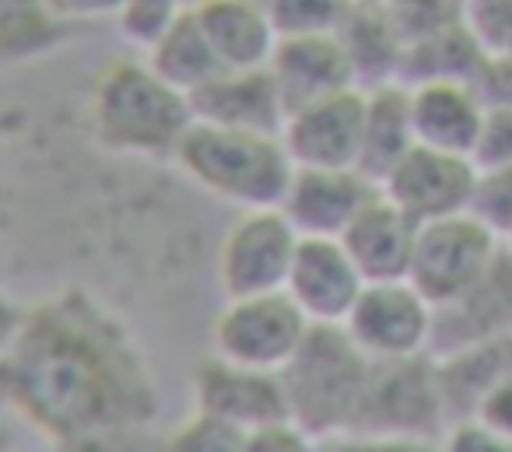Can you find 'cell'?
I'll use <instances>...</instances> for the list:
<instances>
[{"instance_id": "30", "label": "cell", "mask_w": 512, "mask_h": 452, "mask_svg": "<svg viewBox=\"0 0 512 452\" xmlns=\"http://www.w3.org/2000/svg\"><path fill=\"white\" fill-rule=\"evenodd\" d=\"M179 11H186V0H127V8H123L116 25H120V32L130 43L144 50Z\"/></svg>"}, {"instance_id": "6", "label": "cell", "mask_w": 512, "mask_h": 452, "mask_svg": "<svg viewBox=\"0 0 512 452\" xmlns=\"http://www.w3.org/2000/svg\"><path fill=\"white\" fill-rule=\"evenodd\" d=\"M309 330L313 323L285 291L225 298L211 323V354L260 372H281Z\"/></svg>"}, {"instance_id": "14", "label": "cell", "mask_w": 512, "mask_h": 452, "mask_svg": "<svg viewBox=\"0 0 512 452\" xmlns=\"http://www.w3.org/2000/svg\"><path fill=\"white\" fill-rule=\"evenodd\" d=\"M365 277L341 239H302L288 270L285 295L306 312L313 326H341L355 309Z\"/></svg>"}, {"instance_id": "22", "label": "cell", "mask_w": 512, "mask_h": 452, "mask_svg": "<svg viewBox=\"0 0 512 452\" xmlns=\"http://www.w3.org/2000/svg\"><path fill=\"white\" fill-rule=\"evenodd\" d=\"M414 123H411V88L404 81L365 88V134L358 169L383 183V176L414 148Z\"/></svg>"}, {"instance_id": "11", "label": "cell", "mask_w": 512, "mask_h": 452, "mask_svg": "<svg viewBox=\"0 0 512 452\" xmlns=\"http://www.w3.org/2000/svg\"><path fill=\"white\" fill-rule=\"evenodd\" d=\"M365 134V88L327 95L285 116L281 141L295 169H358Z\"/></svg>"}, {"instance_id": "15", "label": "cell", "mask_w": 512, "mask_h": 452, "mask_svg": "<svg viewBox=\"0 0 512 452\" xmlns=\"http://www.w3.org/2000/svg\"><path fill=\"white\" fill-rule=\"evenodd\" d=\"M407 88H411L414 141L449 155L474 158L488 113L481 88L467 78H428Z\"/></svg>"}, {"instance_id": "5", "label": "cell", "mask_w": 512, "mask_h": 452, "mask_svg": "<svg viewBox=\"0 0 512 452\" xmlns=\"http://www.w3.org/2000/svg\"><path fill=\"white\" fill-rule=\"evenodd\" d=\"M446 428L449 407L432 354L404 361H372L362 407H358L351 431L439 442Z\"/></svg>"}, {"instance_id": "42", "label": "cell", "mask_w": 512, "mask_h": 452, "mask_svg": "<svg viewBox=\"0 0 512 452\" xmlns=\"http://www.w3.org/2000/svg\"><path fill=\"white\" fill-rule=\"evenodd\" d=\"M509 246H512V235H509Z\"/></svg>"}, {"instance_id": "7", "label": "cell", "mask_w": 512, "mask_h": 452, "mask_svg": "<svg viewBox=\"0 0 512 452\" xmlns=\"http://www.w3.org/2000/svg\"><path fill=\"white\" fill-rule=\"evenodd\" d=\"M505 242L474 214H456L418 228L407 281L435 305V312L460 302L491 270Z\"/></svg>"}, {"instance_id": "31", "label": "cell", "mask_w": 512, "mask_h": 452, "mask_svg": "<svg viewBox=\"0 0 512 452\" xmlns=\"http://www.w3.org/2000/svg\"><path fill=\"white\" fill-rule=\"evenodd\" d=\"M477 169H498L512 165V102H488L484 127L474 148Z\"/></svg>"}, {"instance_id": "25", "label": "cell", "mask_w": 512, "mask_h": 452, "mask_svg": "<svg viewBox=\"0 0 512 452\" xmlns=\"http://www.w3.org/2000/svg\"><path fill=\"white\" fill-rule=\"evenodd\" d=\"M57 0H0V67H22L50 57L67 39Z\"/></svg>"}, {"instance_id": "12", "label": "cell", "mask_w": 512, "mask_h": 452, "mask_svg": "<svg viewBox=\"0 0 512 452\" xmlns=\"http://www.w3.org/2000/svg\"><path fill=\"white\" fill-rule=\"evenodd\" d=\"M193 410L218 417L239 431H256L267 424L292 421L288 417L285 386L281 372H260V368L235 365L218 354H207L193 368Z\"/></svg>"}, {"instance_id": "18", "label": "cell", "mask_w": 512, "mask_h": 452, "mask_svg": "<svg viewBox=\"0 0 512 452\" xmlns=\"http://www.w3.org/2000/svg\"><path fill=\"white\" fill-rule=\"evenodd\" d=\"M193 120L214 123L249 134H278L285 127L288 106L271 71H221L211 85L190 95Z\"/></svg>"}, {"instance_id": "4", "label": "cell", "mask_w": 512, "mask_h": 452, "mask_svg": "<svg viewBox=\"0 0 512 452\" xmlns=\"http://www.w3.org/2000/svg\"><path fill=\"white\" fill-rule=\"evenodd\" d=\"M372 361L355 347L344 326H313L295 358L281 368L288 417L327 442L355 428Z\"/></svg>"}, {"instance_id": "1", "label": "cell", "mask_w": 512, "mask_h": 452, "mask_svg": "<svg viewBox=\"0 0 512 452\" xmlns=\"http://www.w3.org/2000/svg\"><path fill=\"white\" fill-rule=\"evenodd\" d=\"M0 407L57 452H141L158 389L127 323L95 295L67 288L25 309L0 361Z\"/></svg>"}, {"instance_id": "19", "label": "cell", "mask_w": 512, "mask_h": 452, "mask_svg": "<svg viewBox=\"0 0 512 452\" xmlns=\"http://www.w3.org/2000/svg\"><path fill=\"white\" fill-rule=\"evenodd\" d=\"M418 221H411L397 204L383 197V190L362 207L355 221L344 228L341 246L355 260L365 284L376 281H407L418 246Z\"/></svg>"}, {"instance_id": "8", "label": "cell", "mask_w": 512, "mask_h": 452, "mask_svg": "<svg viewBox=\"0 0 512 452\" xmlns=\"http://www.w3.org/2000/svg\"><path fill=\"white\" fill-rule=\"evenodd\" d=\"M302 235L285 218L281 207H256L239 211V218L225 228L218 242L214 277L225 298L271 295L285 291L295 249Z\"/></svg>"}, {"instance_id": "10", "label": "cell", "mask_w": 512, "mask_h": 452, "mask_svg": "<svg viewBox=\"0 0 512 452\" xmlns=\"http://www.w3.org/2000/svg\"><path fill=\"white\" fill-rule=\"evenodd\" d=\"M477 169L474 158L435 151L425 144H414L397 165L383 176L379 190L390 204H397L418 225H432L442 218L467 214L474 204L477 190Z\"/></svg>"}, {"instance_id": "26", "label": "cell", "mask_w": 512, "mask_h": 452, "mask_svg": "<svg viewBox=\"0 0 512 452\" xmlns=\"http://www.w3.org/2000/svg\"><path fill=\"white\" fill-rule=\"evenodd\" d=\"M355 4L358 0H271L267 11L281 36H320L341 29Z\"/></svg>"}, {"instance_id": "16", "label": "cell", "mask_w": 512, "mask_h": 452, "mask_svg": "<svg viewBox=\"0 0 512 452\" xmlns=\"http://www.w3.org/2000/svg\"><path fill=\"white\" fill-rule=\"evenodd\" d=\"M267 71L278 81V92L285 99L288 113L309 106V102L327 99V95L358 88L355 67H351V57L337 32L281 36Z\"/></svg>"}, {"instance_id": "17", "label": "cell", "mask_w": 512, "mask_h": 452, "mask_svg": "<svg viewBox=\"0 0 512 452\" xmlns=\"http://www.w3.org/2000/svg\"><path fill=\"white\" fill-rule=\"evenodd\" d=\"M512 337V246L505 242L491 270L460 298L435 312L432 354H449L481 340Z\"/></svg>"}, {"instance_id": "37", "label": "cell", "mask_w": 512, "mask_h": 452, "mask_svg": "<svg viewBox=\"0 0 512 452\" xmlns=\"http://www.w3.org/2000/svg\"><path fill=\"white\" fill-rule=\"evenodd\" d=\"M22 319H25V305H18L8 291L0 288V361H4V354L15 344L18 330H22Z\"/></svg>"}, {"instance_id": "23", "label": "cell", "mask_w": 512, "mask_h": 452, "mask_svg": "<svg viewBox=\"0 0 512 452\" xmlns=\"http://www.w3.org/2000/svg\"><path fill=\"white\" fill-rule=\"evenodd\" d=\"M144 60L151 64V71L158 78H165L172 88H179L183 95L200 92L204 85H211L225 67L214 57L211 43H207L200 18L193 8L179 11L148 46H144Z\"/></svg>"}, {"instance_id": "41", "label": "cell", "mask_w": 512, "mask_h": 452, "mask_svg": "<svg viewBox=\"0 0 512 452\" xmlns=\"http://www.w3.org/2000/svg\"><path fill=\"white\" fill-rule=\"evenodd\" d=\"M256 4H264V8H267V4H271V0H256Z\"/></svg>"}, {"instance_id": "27", "label": "cell", "mask_w": 512, "mask_h": 452, "mask_svg": "<svg viewBox=\"0 0 512 452\" xmlns=\"http://www.w3.org/2000/svg\"><path fill=\"white\" fill-rule=\"evenodd\" d=\"M158 452H246V431L232 428L204 410H193L162 438Z\"/></svg>"}, {"instance_id": "21", "label": "cell", "mask_w": 512, "mask_h": 452, "mask_svg": "<svg viewBox=\"0 0 512 452\" xmlns=\"http://www.w3.org/2000/svg\"><path fill=\"white\" fill-rule=\"evenodd\" d=\"M337 36H341L344 50L351 57L358 88H376L386 85V81H400L407 39L390 8L355 4L351 15L344 18V25L337 29Z\"/></svg>"}, {"instance_id": "33", "label": "cell", "mask_w": 512, "mask_h": 452, "mask_svg": "<svg viewBox=\"0 0 512 452\" xmlns=\"http://www.w3.org/2000/svg\"><path fill=\"white\" fill-rule=\"evenodd\" d=\"M320 452H439L432 438H397V435H369V431H344L327 442Z\"/></svg>"}, {"instance_id": "40", "label": "cell", "mask_w": 512, "mask_h": 452, "mask_svg": "<svg viewBox=\"0 0 512 452\" xmlns=\"http://www.w3.org/2000/svg\"><path fill=\"white\" fill-rule=\"evenodd\" d=\"M200 4H211V0H186V8H200Z\"/></svg>"}, {"instance_id": "36", "label": "cell", "mask_w": 512, "mask_h": 452, "mask_svg": "<svg viewBox=\"0 0 512 452\" xmlns=\"http://www.w3.org/2000/svg\"><path fill=\"white\" fill-rule=\"evenodd\" d=\"M57 8L67 22H102V18L120 22L127 0H57Z\"/></svg>"}, {"instance_id": "9", "label": "cell", "mask_w": 512, "mask_h": 452, "mask_svg": "<svg viewBox=\"0 0 512 452\" xmlns=\"http://www.w3.org/2000/svg\"><path fill=\"white\" fill-rule=\"evenodd\" d=\"M344 330L369 361H404L432 354L435 305L411 281L365 284Z\"/></svg>"}, {"instance_id": "20", "label": "cell", "mask_w": 512, "mask_h": 452, "mask_svg": "<svg viewBox=\"0 0 512 452\" xmlns=\"http://www.w3.org/2000/svg\"><path fill=\"white\" fill-rule=\"evenodd\" d=\"M225 71H264L278 50V25L256 0H211L193 8Z\"/></svg>"}, {"instance_id": "38", "label": "cell", "mask_w": 512, "mask_h": 452, "mask_svg": "<svg viewBox=\"0 0 512 452\" xmlns=\"http://www.w3.org/2000/svg\"><path fill=\"white\" fill-rule=\"evenodd\" d=\"M358 4H376V8H397L400 0H358Z\"/></svg>"}, {"instance_id": "29", "label": "cell", "mask_w": 512, "mask_h": 452, "mask_svg": "<svg viewBox=\"0 0 512 452\" xmlns=\"http://www.w3.org/2000/svg\"><path fill=\"white\" fill-rule=\"evenodd\" d=\"M463 18L484 57H512V0H463Z\"/></svg>"}, {"instance_id": "34", "label": "cell", "mask_w": 512, "mask_h": 452, "mask_svg": "<svg viewBox=\"0 0 512 452\" xmlns=\"http://www.w3.org/2000/svg\"><path fill=\"white\" fill-rule=\"evenodd\" d=\"M246 452H320V438L302 431L295 421H278L249 431Z\"/></svg>"}, {"instance_id": "28", "label": "cell", "mask_w": 512, "mask_h": 452, "mask_svg": "<svg viewBox=\"0 0 512 452\" xmlns=\"http://www.w3.org/2000/svg\"><path fill=\"white\" fill-rule=\"evenodd\" d=\"M470 214L481 218L502 242H509V235H512V165L481 169Z\"/></svg>"}, {"instance_id": "35", "label": "cell", "mask_w": 512, "mask_h": 452, "mask_svg": "<svg viewBox=\"0 0 512 452\" xmlns=\"http://www.w3.org/2000/svg\"><path fill=\"white\" fill-rule=\"evenodd\" d=\"M474 417H481L484 424H491L495 431L512 438V375H505V379L484 396L481 407L474 410Z\"/></svg>"}, {"instance_id": "2", "label": "cell", "mask_w": 512, "mask_h": 452, "mask_svg": "<svg viewBox=\"0 0 512 452\" xmlns=\"http://www.w3.org/2000/svg\"><path fill=\"white\" fill-rule=\"evenodd\" d=\"M88 127L102 151L120 158H169L193 127L190 95L151 71L144 57L109 60L88 92Z\"/></svg>"}, {"instance_id": "3", "label": "cell", "mask_w": 512, "mask_h": 452, "mask_svg": "<svg viewBox=\"0 0 512 452\" xmlns=\"http://www.w3.org/2000/svg\"><path fill=\"white\" fill-rule=\"evenodd\" d=\"M172 165L193 186L235 204L239 211L281 207L295 172V162L278 134H249L200 120H193L179 141Z\"/></svg>"}, {"instance_id": "24", "label": "cell", "mask_w": 512, "mask_h": 452, "mask_svg": "<svg viewBox=\"0 0 512 452\" xmlns=\"http://www.w3.org/2000/svg\"><path fill=\"white\" fill-rule=\"evenodd\" d=\"M439 365L442 393H446L449 421L456 417H474L481 400L512 375V337L481 340V344L460 347L449 354H432Z\"/></svg>"}, {"instance_id": "32", "label": "cell", "mask_w": 512, "mask_h": 452, "mask_svg": "<svg viewBox=\"0 0 512 452\" xmlns=\"http://www.w3.org/2000/svg\"><path fill=\"white\" fill-rule=\"evenodd\" d=\"M439 452H512V438L481 417H456L439 438Z\"/></svg>"}, {"instance_id": "13", "label": "cell", "mask_w": 512, "mask_h": 452, "mask_svg": "<svg viewBox=\"0 0 512 452\" xmlns=\"http://www.w3.org/2000/svg\"><path fill=\"white\" fill-rule=\"evenodd\" d=\"M376 193L362 169H295L281 211L302 239H341Z\"/></svg>"}, {"instance_id": "39", "label": "cell", "mask_w": 512, "mask_h": 452, "mask_svg": "<svg viewBox=\"0 0 512 452\" xmlns=\"http://www.w3.org/2000/svg\"><path fill=\"white\" fill-rule=\"evenodd\" d=\"M11 445H8V435H4V431H0V452H8Z\"/></svg>"}]
</instances>
